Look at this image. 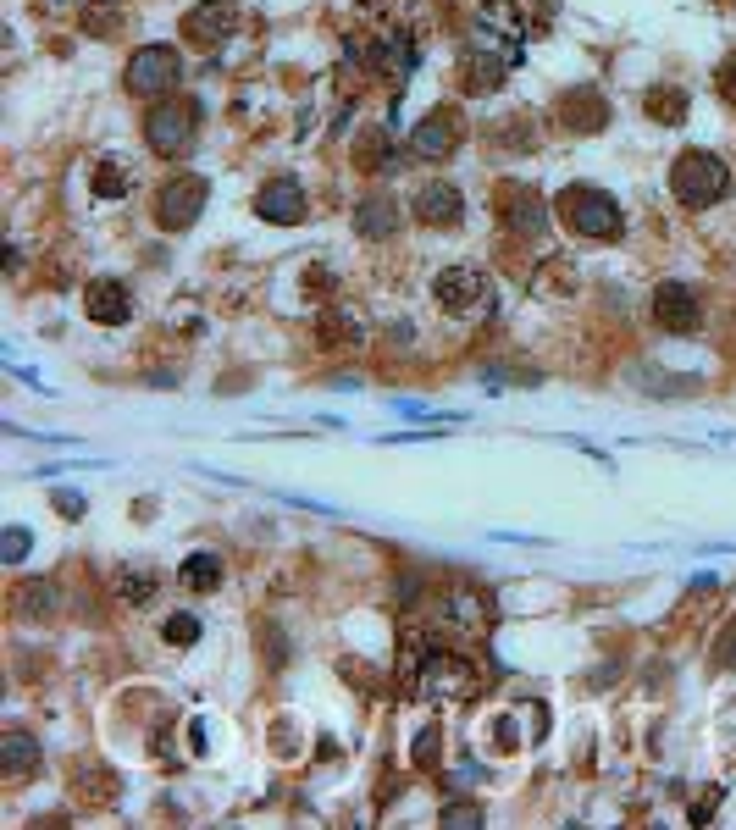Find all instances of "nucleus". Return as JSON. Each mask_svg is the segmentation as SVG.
<instances>
[{
  "label": "nucleus",
  "mask_w": 736,
  "mask_h": 830,
  "mask_svg": "<svg viewBox=\"0 0 736 830\" xmlns=\"http://www.w3.org/2000/svg\"><path fill=\"white\" fill-rule=\"evenodd\" d=\"M731 189V166L709 150H681L670 161V194H676L687 211H709L720 194Z\"/></svg>",
  "instance_id": "nucleus-1"
},
{
  "label": "nucleus",
  "mask_w": 736,
  "mask_h": 830,
  "mask_svg": "<svg viewBox=\"0 0 736 830\" xmlns=\"http://www.w3.org/2000/svg\"><path fill=\"white\" fill-rule=\"evenodd\" d=\"M122 83H128L133 95H144V100H167V89H178L183 83V56L172 45H144V50H133Z\"/></svg>",
  "instance_id": "nucleus-6"
},
{
  "label": "nucleus",
  "mask_w": 736,
  "mask_h": 830,
  "mask_svg": "<svg viewBox=\"0 0 736 830\" xmlns=\"http://www.w3.org/2000/svg\"><path fill=\"white\" fill-rule=\"evenodd\" d=\"M161 637H167L172 648H194V642H200V620L194 615H172L167 626H161Z\"/></svg>",
  "instance_id": "nucleus-27"
},
{
  "label": "nucleus",
  "mask_w": 736,
  "mask_h": 830,
  "mask_svg": "<svg viewBox=\"0 0 736 830\" xmlns=\"http://www.w3.org/2000/svg\"><path fill=\"white\" fill-rule=\"evenodd\" d=\"M499 144H504V150H532V144H537V122L532 117L499 122Z\"/></svg>",
  "instance_id": "nucleus-26"
},
{
  "label": "nucleus",
  "mask_w": 736,
  "mask_h": 830,
  "mask_svg": "<svg viewBox=\"0 0 736 830\" xmlns=\"http://www.w3.org/2000/svg\"><path fill=\"white\" fill-rule=\"evenodd\" d=\"M432 299H438L449 316H471L476 305L487 299V272L482 266H443L438 277H432Z\"/></svg>",
  "instance_id": "nucleus-7"
},
{
  "label": "nucleus",
  "mask_w": 736,
  "mask_h": 830,
  "mask_svg": "<svg viewBox=\"0 0 736 830\" xmlns=\"http://www.w3.org/2000/svg\"><path fill=\"white\" fill-rule=\"evenodd\" d=\"M321 338H327V344H333V338H360V321H333V316H327Z\"/></svg>",
  "instance_id": "nucleus-31"
},
{
  "label": "nucleus",
  "mask_w": 736,
  "mask_h": 830,
  "mask_svg": "<svg viewBox=\"0 0 736 830\" xmlns=\"http://www.w3.org/2000/svg\"><path fill=\"white\" fill-rule=\"evenodd\" d=\"M117 28H122V6L117 0H89L84 6V34L106 39V34H117Z\"/></svg>",
  "instance_id": "nucleus-24"
},
{
  "label": "nucleus",
  "mask_w": 736,
  "mask_h": 830,
  "mask_svg": "<svg viewBox=\"0 0 736 830\" xmlns=\"http://www.w3.org/2000/svg\"><path fill=\"white\" fill-rule=\"evenodd\" d=\"M499 222L510 227V233H526L537 238L548 227V211H543V194L532 189V183H504L499 189Z\"/></svg>",
  "instance_id": "nucleus-8"
},
{
  "label": "nucleus",
  "mask_w": 736,
  "mask_h": 830,
  "mask_svg": "<svg viewBox=\"0 0 736 830\" xmlns=\"http://www.w3.org/2000/svg\"><path fill=\"white\" fill-rule=\"evenodd\" d=\"M559 222H565L576 238H620L626 211H620L615 194L587 189V183H570V189L559 194Z\"/></svg>",
  "instance_id": "nucleus-2"
},
{
  "label": "nucleus",
  "mask_w": 736,
  "mask_h": 830,
  "mask_svg": "<svg viewBox=\"0 0 736 830\" xmlns=\"http://www.w3.org/2000/svg\"><path fill=\"white\" fill-rule=\"evenodd\" d=\"M714 808H720V792H709V803H698V808H692V819H698V825H703V819H709Z\"/></svg>",
  "instance_id": "nucleus-36"
},
{
  "label": "nucleus",
  "mask_w": 736,
  "mask_h": 830,
  "mask_svg": "<svg viewBox=\"0 0 736 830\" xmlns=\"http://www.w3.org/2000/svg\"><path fill=\"white\" fill-rule=\"evenodd\" d=\"M39 770V742L28 731H6L0 736V775L6 781H23V775Z\"/></svg>",
  "instance_id": "nucleus-18"
},
{
  "label": "nucleus",
  "mask_w": 736,
  "mask_h": 830,
  "mask_svg": "<svg viewBox=\"0 0 736 830\" xmlns=\"http://www.w3.org/2000/svg\"><path fill=\"white\" fill-rule=\"evenodd\" d=\"M255 211L266 216V222H277V227H294V222H305V183L299 178H266V189L255 194Z\"/></svg>",
  "instance_id": "nucleus-10"
},
{
  "label": "nucleus",
  "mask_w": 736,
  "mask_h": 830,
  "mask_svg": "<svg viewBox=\"0 0 736 830\" xmlns=\"http://www.w3.org/2000/svg\"><path fill=\"white\" fill-rule=\"evenodd\" d=\"M194 133H200V106L194 100H155L150 111H144V144H150L161 161H178V155L194 150Z\"/></svg>",
  "instance_id": "nucleus-3"
},
{
  "label": "nucleus",
  "mask_w": 736,
  "mask_h": 830,
  "mask_svg": "<svg viewBox=\"0 0 736 830\" xmlns=\"http://www.w3.org/2000/svg\"><path fill=\"white\" fill-rule=\"evenodd\" d=\"M720 89H725V95H731V100H736V56H731V61H725V72H720Z\"/></svg>",
  "instance_id": "nucleus-35"
},
{
  "label": "nucleus",
  "mask_w": 736,
  "mask_h": 830,
  "mask_svg": "<svg viewBox=\"0 0 736 830\" xmlns=\"http://www.w3.org/2000/svg\"><path fill=\"white\" fill-rule=\"evenodd\" d=\"M117 587H122V598H128V604H144V598L155 593V581H150V576H133V570L117 581Z\"/></svg>",
  "instance_id": "nucleus-29"
},
{
  "label": "nucleus",
  "mask_w": 736,
  "mask_h": 830,
  "mask_svg": "<svg viewBox=\"0 0 736 830\" xmlns=\"http://www.w3.org/2000/svg\"><path fill=\"white\" fill-rule=\"evenodd\" d=\"M23 554H28V532L23 526H12V537H6V565H17Z\"/></svg>",
  "instance_id": "nucleus-32"
},
{
  "label": "nucleus",
  "mask_w": 736,
  "mask_h": 830,
  "mask_svg": "<svg viewBox=\"0 0 736 830\" xmlns=\"http://www.w3.org/2000/svg\"><path fill=\"white\" fill-rule=\"evenodd\" d=\"M355 233L360 238H393L399 233V200H393V194H366V200H355Z\"/></svg>",
  "instance_id": "nucleus-16"
},
{
  "label": "nucleus",
  "mask_w": 736,
  "mask_h": 830,
  "mask_svg": "<svg viewBox=\"0 0 736 830\" xmlns=\"http://www.w3.org/2000/svg\"><path fill=\"white\" fill-rule=\"evenodd\" d=\"M653 321L665 332H698L703 321V299L687 283H659L653 288Z\"/></svg>",
  "instance_id": "nucleus-9"
},
{
  "label": "nucleus",
  "mask_w": 736,
  "mask_h": 830,
  "mask_svg": "<svg viewBox=\"0 0 736 830\" xmlns=\"http://www.w3.org/2000/svg\"><path fill=\"white\" fill-rule=\"evenodd\" d=\"M642 106H648L653 122H670V128H676V122H687V89L659 83V89H648V100H642Z\"/></svg>",
  "instance_id": "nucleus-21"
},
{
  "label": "nucleus",
  "mask_w": 736,
  "mask_h": 830,
  "mask_svg": "<svg viewBox=\"0 0 736 830\" xmlns=\"http://www.w3.org/2000/svg\"><path fill=\"white\" fill-rule=\"evenodd\" d=\"M56 615V581L23 576L12 587V620H50Z\"/></svg>",
  "instance_id": "nucleus-17"
},
{
  "label": "nucleus",
  "mask_w": 736,
  "mask_h": 830,
  "mask_svg": "<svg viewBox=\"0 0 736 830\" xmlns=\"http://www.w3.org/2000/svg\"><path fill=\"white\" fill-rule=\"evenodd\" d=\"M128 189H133V178H128V166H117V161H100L95 172H89V194H95V200H122Z\"/></svg>",
  "instance_id": "nucleus-22"
},
{
  "label": "nucleus",
  "mask_w": 736,
  "mask_h": 830,
  "mask_svg": "<svg viewBox=\"0 0 736 830\" xmlns=\"http://www.w3.org/2000/svg\"><path fill=\"white\" fill-rule=\"evenodd\" d=\"M84 310H89V321H100V327H117V321L133 316V294L117 283V277H95V283L84 288Z\"/></svg>",
  "instance_id": "nucleus-13"
},
{
  "label": "nucleus",
  "mask_w": 736,
  "mask_h": 830,
  "mask_svg": "<svg viewBox=\"0 0 736 830\" xmlns=\"http://www.w3.org/2000/svg\"><path fill=\"white\" fill-rule=\"evenodd\" d=\"M504 83V61L499 56H487V50H465V61H460V89L465 95H493Z\"/></svg>",
  "instance_id": "nucleus-19"
},
{
  "label": "nucleus",
  "mask_w": 736,
  "mask_h": 830,
  "mask_svg": "<svg viewBox=\"0 0 736 830\" xmlns=\"http://www.w3.org/2000/svg\"><path fill=\"white\" fill-rule=\"evenodd\" d=\"M410 150L427 155V161H443V155L460 150V117L454 111H427V117L416 122V133H410Z\"/></svg>",
  "instance_id": "nucleus-11"
},
{
  "label": "nucleus",
  "mask_w": 736,
  "mask_h": 830,
  "mask_svg": "<svg viewBox=\"0 0 736 830\" xmlns=\"http://www.w3.org/2000/svg\"><path fill=\"white\" fill-rule=\"evenodd\" d=\"M233 23H238L233 0H205V6H194V12L183 17V34H189L194 45H222V34H233Z\"/></svg>",
  "instance_id": "nucleus-15"
},
{
  "label": "nucleus",
  "mask_w": 736,
  "mask_h": 830,
  "mask_svg": "<svg viewBox=\"0 0 736 830\" xmlns=\"http://www.w3.org/2000/svg\"><path fill=\"white\" fill-rule=\"evenodd\" d=\"M559 122H565L570 133H604L609 128V100L598 95V89H570V95L559 100Z\"/></svg>",
  "instance_id": "nucleus-14"
},
{
  "label": "nucleus",
  "mask_w": 736,
  "mask_h": 830,
  "mask_svg": "<svg viewBox=\"0 0 736 830\" xmlns=\"http://www.w3.org/2000/svg\"><path fill=\"white\" fill-rule=\"evenodd\" d=\"M736 659V620H731V631L720 637V648H714V664H731Z\"/></svg>",
  "instance_id": "nucleus-33"
},
{
  "label": "nucleus",
  "mask_w": 736,
  "mask_h": 830,
  "mask_svg": "<svg viewBox=\"0 0 736 830\" xmlns=\"http://www.w3.org/2000/svg\"><path fill=\"white\" fill-rule=\"evenodd\" d=\"M388 161H393V133L388 128H366L355 139V172H388Z\"/></svg>",
  "instance_id": "nucleus-20"
},
{
  "label": "nucleus",
  "mask_w": 736,
  "mask_h": 830,
  "mask_svg": "<svg viewBox=\"0 0 736 830\" xmlns=\"http://www.w3.org/2000/svg\"><path fill=\"white\" fill-rule=\"evenodd\" d=\"M416 692L432 703H454V698H471L476 692V664L460 659V653H443V648H427L416 664Z\"/></svg>",
  "instance_id": "nucleus-4"
},
{
  "label": "nucleus",
  "mask_w": 736,
  "mask_h": 830,
  "mask_svg": "<svg viewBox=\"0 0 736 830\" xmlns=\"http://www.w3.org/2000/svg\"><path fill=\"white\" fill-rule=\"evenodd\" d=\"M183 581H189L194 593L222 587V554H189V559H183Z\"/></svg>",
  "instance_id": "nucleus-23"
},
{
  "label": "nucleus",
  "mask_w": 736,
  "mask_h": 830,
  "mask_svg": "<svg viewBox=\"0 0 736 830\" xmlns=\"http://www.w3.org/2000/svg\"><path fill=\"white\" fill-rule=\"evenodd\" d=\"M443 825H482V803H449Z\"/></svg>",
  "instance_id": "nucleus-30"
},
{
  "label": "nucleus",
  "mask_w": 736,
  "mask_h": 830,
  "mask_svg": "<svg viewBox=\"0 0 736 830\" xmlns=\"http://www.w3.org/2000/svg\"><path fill=\"white\" fill-rule=\"evenodd\" d=\"M449 615H454V626H482V620H487V598L454 587V593H449Z\"/></svg>",
  "instance_id": "nucleus-25"
},
{
  "label": "nucleus",
  "mask_w": 736,
  "mask_h": 830,
  "mask_svg": "<svg viewBox=\"0 0 736 830\" xmlns=\"http://www.w3.org/2000/svg\"><path fill=\"white\" fill-rule=\"evenodd\" d=\"M438 747H443V731H438V725H427V731L416 736V764H421V770H432V764H438Z\"/></svg>",
  "instance_id": "nucleus-28"
},
{
  "label": "nucleus",
  "mask_w": 736,
  "mask_h": 830,
  "mask_svg": "<svg viewBox=\"0 0 736 830\" xmlns=\"http://www.w3.org/2000/svg\"><path fill=\"white\" fill-rule=\"evenodd\" d=\"M56 510L61 515H84V498H78V493H56Z\"/></svg>",
  "instance_id": "nucleus-34"
},
{
  "label": "nucleus",
  "mask_w": 736,
  "mask_h": 830,
  "mask_svg": "<svg viewBox=\"0 0 736 830\" xmlns=\"http://www.w3.org/2000/svg\"><path fill=\"white\" fill-rule=\"evenodd\" d=\"M205 194H211V183L200 178V172H178V178L161 183V194H155V227L161 233H189L194 222H200L205 211Z\"/></svg>",
  "instance_id": "nucleus-5"
},
{
  "label": "nucleus",
  "mask_w": 736,
  "mask_h": 830,
  "mask_svg": "<svg viewBox=\"0 0 736 830\" xmlns=\"http://www.w3.org/2000/svg\"><path fill=\"white\" fill-rule=\"evenodd\" d=\"M416 222H427V227H460V216H465V194L454 189V183H427V189L416 194Z\"/></svg>",
  "instance_id": "nucleus-12"
}]
</instances>
